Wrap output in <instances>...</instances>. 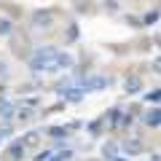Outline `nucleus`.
<instances>
[{"label":"nucleus","instance_id":"nucleus-7","mask_svg":"<svg viewBox=\"0 0 161 161\" xmlns=\"http://www.w3.org/2000/svg\"><path fill=\"white\" fill-rule=\"evenodd\" d=\"M14 110H16V102L0 97V121H3V124H11L14 121Z\"/></svg>","mask_w":161,"mask_h":161},{"label":"nucleus","instance_id":"nucleus-22","mask_svg":"<svg viewBox=\"0 0 161 161\" xmlns=\"http://www.w3.org/2000/svg\"><path fill=\"white\" fill-rule=\"evenodd\" d=\"M124 22L132 24V27H142V19H140V16H124Z\"/></svg>","mask_w":161,"mask_h":161},{"label":"nucleus","instance_id":"nucleus-25","mask_svg":"<svg viewBox=\"0 0 161 161\" xmlns=\"http://www.w3.org/2000/svg\"><path fill=\"white\" fill-rule=\"evenodd\" d=\"M150 67H153V73H156V75H158V70H161V59H158V57H156V59H153V64H150Z\"/></svg>","mask_w":161,"mask_h":161},{"label":"nucleus","instance_id":"nucleus-9","mask_svg":"<svg viewBox=\"0 0 161 161\" xmlns=\"http://www.w3.org/2000/svg\"><path fill=\"white\" fill-rule=\"evenodd\" d=\"M73 64H75L73 54H67V51H57V57H54V67H57V73H59V70H70Z\"/></svg>","mask_w":161,"mask_h":161},{"label":"nucleus","instance_id":"nucleus-1","mask_svg":"<svg viewBox=\"0 0 161 161\" xmlns=\"http://www.w3.org/2000/svg\"><path fill=\"white\" fill-rule=\"evenodd\" d=\"M59 48L57 46H40L35 48L32 54H30V70L32 73H57V67H54V57H57Z\"/></svg>","mask_w":161,"mask_h":161},{"label":"nucleus","instance_id":"nucleus-21","mask_svg":"<svg viewBox=\"0 0 161 161\" xmlns=\"http://www.w3.org/2000/svg\"><path fill=\"white\" fill-rule=\"evenodd\" d=\"M118 0H105V11H110V14H115V11H118Z\"/></svg>","mask_w":161,"mask_h":161},{"label":"nucleus","instance_id":"nucleus-18","mask_svg":"<svg viewBox=\"0 0 161 161\" xmlns=\"http://www.w3.org/2000/svg\"><path fill=\"white\" fill-rule=\"evenodd\" d=\"M102 153H105V158H113V156H118V145H113V142H105L102 145Z\"/></svg>","mask_w":161,"mask_h":161},{"label":"nucleus","instance_id":"nucleus-13","mask_svg":"<svg viewBox=\"0 0 161 161\" xmlns=\"http://www.w3.org/2000/svg\"><path fill=\"white\" fill-rule=\"evenodd\" d=\"M46 134H48V137H57V140H64V142H67L70 129H67V126H51V129H46Z\"/></svg>","mask_w":161,"mask_h":161},{"label":"nucleus","instance_id":"nucleus-10","mask_svg":"<svg viewBox=\"0 0 161 161\" xmlns=\"http://www.w3.org/2000/svg\"><path fill=\"white\" fill-rule=\"evenodd\" d=\"M121 113H124L121 108H110L108 113L102 115V124H105L108 129H118V118H121Z\"/></svg>","mask_w":161,"mask_h":161},{"label":"nucleus","instance_id":"nucleus-4","mask_svg":"<svg viewBox=\"0 0 161 161\" xmlns=\"http://www.w3.org/2000/svg\"><path fill=\"white\" fill-rule=\"evenodd\" d=\"M24 156H27V148L22 145V140L8 142V148H6V161H22Z\"/></svg>","mask_w":161,"mask_h":161},{"label":"nucleus","instance_id":"nucleus-2","mask_svg":"<svg viewBox=\"0 0 161 161\" xmlns=\"http://www.w3.org/2000/svg\"><path fill=\"white\" fill-rule=\"evenodd\" d=\"M30 24H32L35 30H51L54 24H57V11H51V8H40V11H32V16H30Z\"/></svg>","mask_w":161,"mask_h":161},{"label":"nucleus","instance_id":"nucleus-19","mask_svg":"<svg viewBox=\"0 0 161 161\" xmlns=\"http://www.w3.org/2000/svg\"><path fill=\"white\" fill-rule=\"evenodd\" d=\"M51 161H73V150H62V153H51Z\"/></svg>","mask_w":161,"mask_h":161},{"label":"nucleus","instance_id":"nucleus-26","mask_svg":"<svg viewBox=\"0 0 161 161\" xmlns=\"http://www.w3.org/2000/svg\"><path fill=\"white\" fill-rule=\"evenodd\" d=\"M148 161H158V153H153V156H150V158Z\"/></svg>","mask_w":161,"mask_h":161},{"label":"nucleus","instance_id":"nucleus-8","mask_svg":"<svg viewBox=\"0 0 161 161\" xmlns=\"http://www.w3.org/2000/svg\"><path fill=\"white\" fill-rule=\"evenodd\" d=\"M59 94H62V99H64V102H80V99L86 97V92H83L80 86H64Z\"/></svg>","mask_w":161,"mask_h":161},{"label":"nucleus","instance_id":"nucleus-6","mask_svg":"<svg viewBox=\"0 0 161 161\" xmlns=\"http://www.w3.org/2000/svg\"><path fill=\"white\" fill-rule=\"evenodd\" d=\"M142 124H145L148 129H158V126H161V110H158V108H148V110L142 113Z\"/></svg>","mask_w":161,"mask_h":161},{"label":"nucleus","instance_id":"nucleus-27","mask_svg":"<svg viewBox=\"0 0 161 161\" xmlns=\"http://www.w3.org/2000/svg\"><path fill=\"white\" fill-rule=\"evenodd\" d=\"M0 142H3V137H0Z\"/></svg>","mask_w":161,"mask_h":161},{"label":"nucleus","instance_id":"nucleus-17","mask_svg":"<svg viewBox=\"0 0 161 161\" xmlns=\"http://www.w3.org/2000/svg\"><path fill=\"white\" fill-rule=\"evenodd\" d=\"M73 40H78V24H75V22H70L67 35H64V43H73Z\"/></svg>","mask_w":161,"mask_h":161},{"label":"nucleus","instance_id":"nucleus-16","mask_svg":"<svg viewBox=\"0 0 161 161\" xmlns=\"http://www.w3.org/2000/svg\"><path fill=\"white\" fill-rule=\"evenodd\" d=\"M38 140H40V132H27L22 137V145L24 148H32V145H38Z\"/></svg>","mask_w":161,"mask_h":161},{"label":"nucleus","instance_id":"nucleus-5","mask_svg":"<svg viewBox=\"0 0 161 161\" xmlns=\"http://www.w3.org/2000/svg\"><path fill=\"white\" fill-rule=\"evenodd\" d=\"M121 150H124L126 156H140L145 150V145H142V140H140V137H129V140L121 142Z\"/></svg>","mask_w":161,"mask_h":161},{"label":"nucleus","instance_id":"nucleus-12","mask_svg":"<svg viewBox=\"0 0 161 161\" xmlns=\"http://www.w3.org/2000/svg\"><path fill=\"white\" fill-rule=\"evenodd\" d=\"M142 102H148V105H153V108H158V102H161V89L156 86V89H150V92H145Z\"/></svg>","mask_w":161,"mask_h":161},{"label":"nucleus","instance_id":"nucleus-3","mask_svg":"<svg viewBox=\"0 0 161 161\" xmlns=\"http://www.w3.org/2000/svg\"><path fill=\"white\" fill-rule=\"evenodd\" d=\"M108 83H110V78H105V75H86V78L78 80V86L83 92H97V89H105Z\"/></svg>","mask_w":161,"mask_h":161},{"label":"nucleus","instance_id":"nucleus-15","mask_svg":"<svg viewBox=\"0 0 161 161\" xmlns=\"http://www.w3.org/2000/svg\"><path fill=\"white\" fill-rule=\"evenodd\" d=\"M142 19V27H150V24H158V6L153 8V11H148L145 16H140Z\"/></svg>","mask_w":161,"mask_h":161},{"label":"nucleus","instance_id":"nucleus-20","mask_svg":"<svg viewBox=\"0 0 161 161\" xmlns=\"http://www.w3.org/2000/svg\"><path fill=\"white\" fill-rule=\"evenodd\" d=\"M102 126H105V124H102V118H97L94 124H89V132H92V134H99V132H102Z\"/></svg>","mask_w":161,"mask_h":161},{"label":"nucleus","instance_id":"nucleus-23","mask_svg":"<svg viewBox=\"0 0 161 161\" xmlns=\"http://www.w3.org/2000/svg\"><path fill=\"white\" fill-rule=\"evenodd\" d=\"M51 158V150H40L38 156H35V161H48Z\"/></svg>","mask_w":161,"mask_h":161},{"label":"nucleus","instance_id":"nucleus-11","mask_svg":"<svg viewBox=\"0 0 161 161\" xmlns=\"http://www.w3.org/2000/svg\"><path fill=\"white\" fill-rule=\"evenodd\" d=\"M124 89H126V94H137L140 89H142V80H140V75L126 78V80H124Z\"/></svg>","mask_w":161,"mask_h":161},{"label":"nucleus","instance_id":"nucleus-24","mask_svg":"<svg viewBox=\"0 0 161 161\" xmlns=\"http://www.w3.org/2000/svg\"><path fill=\"white\" fill-rule=\"evenodd\" d=\"M0 78H8V64L0 62Z\"/></svg>","mask_w":161,"mask_h":161},{"label":"nucleus","instance_id":"nucleus-14","mask_svg":"<svg viewBox=\"0 0 161 161\" xmlns=\"http://www.w3.org/2000/svg\"><path fill=\"white\" fill-rule=\"evenodd\" d=\"M14 32V22L8 16H0V38H8Z\"/></svg>","mask_w":161,"mask_h":161}]
</instances>
